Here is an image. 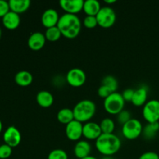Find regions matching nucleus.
I'll return each instance as SVG.
<instances>
[{"label":"nucleus","instance_id":"obj_1","mask_svg":"<svg viewBox=\"0 0 159 159\" xmlns=\"http://www.w3.org/2000/svg\"><path fill=\"white\" fill-rule=\"evenodd\" d=\"M82 22L77 15L65 13L60 16L57 26L65 38L74 39L82 30Z\"/></svg>","mask_w":159,"mask_h":159},{"label":"nucleus","instance_id":"obj_2","mask_svg":"<svg viewBox=\"0 0 159 159\" xmlns=\"http://www.w3.org/2000/svg\"><path fill=\"white\" fill-rule=\"evenodd\" d=\"M96 148L104 156H112L120 151L121 141L114 134H102L96 141Z\"/></svg>","mask_w":159,"mask_h":159},{"label":"nucleus","instance_id":"obj_3","mask_svg":"<svg viewBox=\"0 0 159 159\" xmlns=\"http://www.w3.org/2000/svg\"><path fill=\"white\" fill-rule=\"evenodd\" d=\"M96 112V106L90 99L79 101L73 108L75 120L81 123L89 122Z\"/></svg>","mask_w":159,"mask_h":159},{"label":"nucleus","instance_id":"obj_4","mask_svg":"<svg viewBox=\"0 0 159 159\" xmlns=\"http://www.w3.org/2000/svg\"><path fill=\"white\" fill-rule=\"evenodd\" d=\"M125 101L121 93L115 92L104 99L103 107L106 111L111 115H117L124 110Z\"/></svg>","mask_w":159,"mask_h":159},{"label":"nucleus","instance_id":"obj_5","mask_svg":"<svg viewBox=\"0 0 159 159\" xmlns=\"http://www.w3.org/2000/svg\"><path fill=\"white\" fill-rule=\"evenodd\" d=\"M143 128L141 121L135 118H131L122 126V134L126 139L135 140L142 134Z\"/></svg>","mask_w":159,"mask_h":159},{"label":"nucleus","instance_id":"obj_6","mask_svg":"<svg viewBox=\"0 0 159 159\" xmlns=\"http://www.w3.org/2000/svg\"><path fill=\"white\" fill-rule=\"evenodd\" d=\"M96 19L99 26L107 29L113 26L116 23V14L110 6H103L96 15Z\"/></svg>","mask_w":159,"mask_h":159},{"label":"nucleus","instance_id":"obj_7","mask_svg":"<svg viewBox=\"0 0 159 159\" xmlns=\"http://www.w3.org/2000/svg\"><path fill=\"white\" fill-rule=\"evenodd\" d=\"M142 115L148 123H155L159 121V100L151 99L143 107Z\"/></svg>","mask_w":159,"mask_h":159},{"label":"nucleus","instance_id":"obj_8","mask_svg":"<svg viewBox=\"0 0 159 159\" xmlns=\"http://www.w3.org/2000/svg\"><path fill=\"white\" fill-rule=\"evenodd\" d=\"M66 81L72 87H81L86 82V74L79 68L70 69L66 75Z\"/></svg>","mask_w":159,"mask_h":159},{"label":"nucleus","instance_id":"obj_9","mask_svg":"<svg viewBox=\"0 0 159 159\" xmlns=\"http://www.w3.org/2000/svg\"><path fill=\"white\" fill-rule=\"evenodd\" d=\"M65 134L68 139L72 141H80L83 136V124L79 121L74 120L65 127Z\"/></svg>","mask_w":159,"mask_h":159},{"label":"nucleus","instance_id":"obj_10","mask_svg":"<svg viewBox=\"0 0 159 159\" xmlns=\"http://www.w3.org/2000/svg\"><path fill=\"white\" fill-rule=\"evenodd\" d=\"M22 140L21 133L14 126H10L5 130L3 134V141L5 144L11 148H16L20 144Z\"/></svg>","mask_w":159,"mask_h":159},{"label":"nucleus","instance_id":"obj_11","mask_svg":"<svg viewBox=\"0 0 159 159\" xmlns=\"http://www.w3.org/2000/svg\"><path fill=\"white\" fill-rule=\"evenodd\" d=\"M61 8L65 13L77 15L83 9V0H61L59 2Z\"/></svg>","mask_w":159,"mask_h":159},{"label":"nucleus","instance_id":"obj_12","mask_svg":"<svg viewBox=\"0 0 159 159\" xmlns=\"http://www.w3.org/2000/svg\"><path fill=\"white\" fill-rule=\"evenodd\" d=\"M100 126L96 122H87L83 124V137L87 140H96L102 134Z\"/></svg>","mask_w":159,"mask_h":159},{"label":"nucleus","instance_id":"obj_13","mask_svg":"<svg viewBox=\"0 0 159 159\" xmlns=\"http://www.w3.org/2000/svg\"><path fill=\"white\" fill-rule=\"evenodd\" d=\"M59 14L54 9H48L43 12L41 16V23L47 29L56 26L58 23Z\"/></svg>","mask_w":159,"mask_h":159},{"label":"nucleus","instance_id":"obj_14","mask_svg":"<svg viewBox=\"0 0 159 159\" xmlns=\"http://www.w3.org/2000/svg\"><path fill=\"white\" fill-rule=\"evenodd\" d=\"M46 37L41 32H34L29 37L27 45L32 51H37L41 50L46 43Z\"/></svg>","mask_w":159,"mask_h":159},{"label":"nucleus","instance_id":"obj_15","mask_svg":"<svg viewBox=\"0 0 159 159\" xmlns=\"http://www.w3.org/2000/svg\"><path fill=\"white\" fill-rule=\"evenodd\" d=\"M148 89L147 86L139 87L134 90L133 99H132V104L137 107H144L146 102H148Z\"/></svg>","mask_w":159,"mask_h":159},{"label":"nucleus","instance_id":"obj_16","mask_svg":"<svg viewBox=\"0 0 159 159\" xmlns=\"http://www.w3.org/2000/svg\"><path fill=\"white\" fill-rule=\"evenodd\" d=\"M91 145L87 141H77L74 148V154L76 158L79 159H83L86 157L89 156L91 152Z\"/></svg>","mask_w":159,"mask_h":159},{"label":"nucleus","instance_id":"obj_17","mask_svg":"<svg viewBox=\"0 0 159 159\" xmlns=\"http://www.w3.org/2000/svg\"><path fill=\"white\" fill-rule=\"evenodd\" d=\"M2 24L6 29L8 30H15L20 26V15L16 12L9 11L4 17L2 19Z\"/></svg>","mask_w":159,"mask_h":159},{"label":"nucleus","instance_id":"obj_18","mask_svg":"<svg viewBox=\"0 0 159 159\" xmlns=\"http://www.w3.org/2000/svg\"><path fill=\"white\" fill-rule=\"evenodd\" d=\"M37 104L42 108H49L54 103V96L47 90H42L37 93L36 96Z\"/></svg>","mask_w":159,"mask_h":159},{"label":"nucleus","instance_id":"obj_19","mask_svg":"<svg viewBox=\"0 0 159 159\" xmlns=\"http://www.w3.org/2000/svg\"><path fill=\"white\" fill-rule=\"evenodd\" d=\"M30 0H9V5L10 11L17 14H22L28 10L30 6Z\"/></svg>","mask_w":159,"mask_h":159},{"label":"nucleus","instance_id":"obj_20","mask_svg":"<svg viewBox=\"0 0 159 159\" xmlns=\"http://www.w3.org/2000/svg\"><path fill=\"white\" fill-rule=\"evenodd\" d=\"M100 2L97 0H86L84 1L83 5V11L86 16H96L98 12L101 9Z\"/></svg>","mask_w":159,"mask_h":159},{"label":"nucleus","instance_id":"obj_21","mask_svg":"<svg viewBox=\"0 0 159 159\" xmlns=\"http://www.w3.org/2000/svg\"><path fill=\"white\" fill-rule=\"evenodd\" d=\"M15 82L21 87H26L33 82L34 78L32 74L27 71H20L16 74L14 78Z\"/></svg>","mask_w":159,"mask_h":159},{"label":"nucleus","instance_id":"obj_22","mask_svg":"<svg viewBox=\"0 0 159 159\" xmlns=\"http://www.w3.org/2000/svg\"><path fill=\"white\" fill-rule=\"evenodd\" d=\"M159 131V122L148 123L147 125L144 127L142 135L146 140H152L156 137Z\"/></svg>","mask_w":159,"mask_h":159},{"label":"nucleus","instance_id":"obj_23","mask_svg":"<svg viewBox=\"0 0 159 159\" xmlns=\"http://www.w3.org/2000/svg\"><path fill=\"white\" fill-rule=\"evenodd\" d=\"M57 119L61 124L67 125L75 120L73 110L69 108H63L57 112Z\"/></svg>","mask_w":159,"mask_h":159},{"label":"nucleus","instance_id":"obj_24","mask_svg":"<svg viewBox=\"0 0 159 159\" xmlns=\"http://www.w3.org/2000/svg\"><path fill=\"white\" fill-rule=\"evenodd\" d=\"M44 35L47 40L51 42H55L61 37L62 34L61 33L59 28L56 26H54V27H51L47 29Z\"/></svg>","mask_w":159,"mask_h":159},{"label":"nucleus","instance_id":"obj_25","mask_svg":"<svg viewBox=\"0 0 159 159\" xmlns=\"http://www.w3.org/2000/svg\"><path fill=\"white\" fill-rule=\"evenodd\" d=\"M99 126L102 134H113L115 130V123L111 118H104Z\"/></svg>","mask_w":159,"mask_h":159},{"label":"nucleus","instance_id":"obj_26","mask_svg":"<svg viewBox=\"0 0 159 159\" xmlns=\"http://www.w3.org/2000/svg\"><path fill=\"white\" fill-rule=\"evenodd\" d=\"M102 85L108 87L113 93L116 92L118 88V81L112 75H107L102 80Z\"/></svg>","mask_w":159,"mask_h":159},{"label":"nucleus","instance_id":"obj_27","mask_svg":"<svg viewBox=\"0 0 159 159\" xmlns=\"http://www.w3.org/2000/svg\"><path fill=\"white\" fill-rule=\"evenodd\" d=\"M48 159H68V154L63 149H54L49 153Z\"/></svg>","mask_w":159,"mask_h":159},{"label":"nucleus","instance_id":"obj_28","mask_svg":"<svg viewBox=\"0 0 159 159\" xmlns=\"http://www.w3.org/2000/svg\"><path fill=\"white\" fill-rule=\"evenodd\" d=\"M82 25H83L85 27L88 28V29H93V28H95L96 26H98V22L96 16H86L83 19Z\"/></svg>","mask_w":159,"mask_h":159},{"label":"nucleus","instance_id":"obj_29","mask_svg":"<svg viewBox=\"0 0 159 159\" xmlns=\"http://www.w3.org/2000/svg\"><path fill=\"white\" fill-rule=\"evenodd\" d=\"M117 116V122L119 123L120 125H124L126 123L128 122L130 119H131V113H130V111L128 110H124L120 112V113H118L116 115Z\"/></svg>","mask_w":159,"mask_h":159},{"label":"nucleus","instance_id":"obj_30","mask_svg":"<svg viewBox=\"0 0 159 159\" xmlns=\"http://www.w3.org/2000/svg\"><path fill=\"white\" fill-rule=\"evenodd\" d=\"M12 148L6 144L0 145V159H7L12 155Z\"/></svg>","mask_w":159,"mask_h":159},{"label":"nucleus","instance_id":"obj_31","mask_svg":"<svg viewBox=\"0 0 159 159\" xmlns=\"http://www.w3.org/2000/svg\"><path fill=\"white\" fill-rule=\"evenodd\" d=\"M112 93H113V92H112L111 90L108 88V87L105 86V85H101L99 87V89H98V91H97L98 96L104 99H107V98L109 96H110Z\"/></svg>","mask_w":159,"mask_h":159},{"label":"nucleus","instance_id":"obj_32","mask_svg":"<svg viewBox=\"0 0 159 159\" xmlns=\"http://www.w3.org/2000/svg\"><path fill=\"white\" fill-rule=\"evenodd\" d=\"M10 11L9 2L0 0V17H4Z\"/></svg>","mask_w":159,"mask_h":159},{"label":"nucleus","instance_id":"obj_33","mask_svg":"<svg viewBox=\"0 0 159 159\" xmlns=\"http://www.w3.org/2000/svg\"><path fill=\"white\" fill-rule=\"evenodd\" d=\"M121 94L125 102H131L134 94V90L132 89H127Z\"/></svg>","mask_w":159,"mask_h":159},{"label":"nucleus","instance_id":"obj_34","mask_svg":"<svg viewBox=\"0 0 159 159\" xmlns=\"http://www.w3.org/2000/svg\"><path fill=\"white\" fill-rule=\"evenodd\" d=\"M139 159H159V155L155 152H147L143 153Z\"/></svg>","mask_w":159,"mask_h":159},{"label":"nucleus","instance_id":"obj_35","mask_svg":"<svg viewBox=\"0 0 159 159\" xmlns=\"http://www.w3.org/2000/svg\"><path fill=\"white\" fill-rule=\"evenodd\" d=\"M105 2L106 4H113V3L116 2V0H106Z\"/></svg>","mask_w":159,"mask_h":159},{"label":"nucleus","instance_id":"obj_36","mask_svg":"<svg viewBox=\"0 0 159 159\" xmlns=\"http://www.w3.org/2000/svg\"><path fill=\"white\" fill-rule=\"evenodd\" d=\"M83 159H97V158H96V157H93V156H92V155H89V156L86 157V158H85Z\"/></svg>","mask_w":159,"mask_h":159},{"label":"nucleus","instance_id":"obj_37","mask_svg":"<svg viewBox=\"0 0 159 159\" xmlns=\"http://www.w3.org/2000/svg\"><path fill=\"white\" fill-rule=\"evenodd\" d=\"M102 159H114L112 156H104Z\"/></svg>","mask_w":159,"mask_h":159},{"label":"nucleus","instance_id":"obj_38","mask_svg":"<svg viewBox=\"0 0 159 159\" xmlns=\"http://www.w3.org/2000/svg\"><path fill=\"white\" fill-rule=\"evenodd\" d=\"M2 130V121L0 120V134H1Z\"/></svg>","mask_w":159,"mask_h":159},{"label":"nucleus","instance_id":"obj_39","mask_svg":"<svg viewBox=\"0 0 159 159\" xmlns=\"http://www.w3.org/2000/svg\"><path fill=\"white\" fill-rule=\"evenodd\" d=\"M1 37H2V30L1 28H0V39H1Z\"/></svg>","mask_w":159,"mask_h":159}]
</instances>
